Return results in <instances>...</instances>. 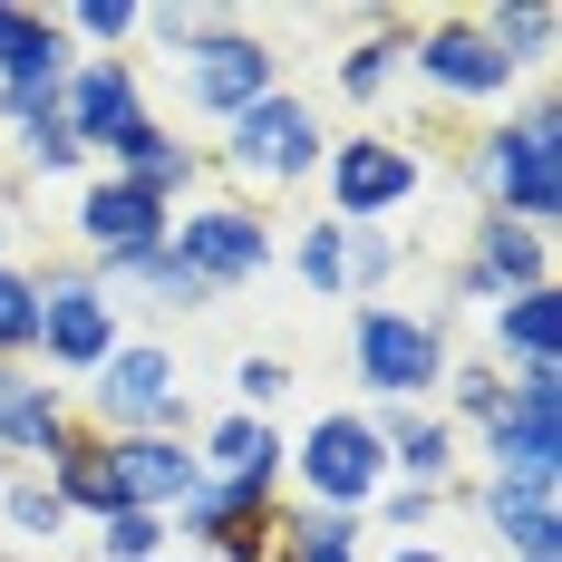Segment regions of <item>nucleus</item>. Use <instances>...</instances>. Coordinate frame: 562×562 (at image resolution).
<instances>
[{
  "label": "nucleus",
  "mask_w": 562,
  "mask_h": 562,
  "mask_svg": "<svg viewBox=\"0 0 562 562\" xmlns=\"http://www.w3.org/2000/svg\"><path fill=\"white\" fill-rule=\"evenodd\" d=\"M495 456L514 465V485L553 475V369H524V397L495 407Z\"/></svg>",
  "instance_id": "nucleus-1"
},
{
  "label": "nucleus",
  "mask_w": 562,
  "mask_h": 562,
  "mask_svg": "<svg viewBox=\"0 0 562 562\" xmlns=\"http://www.w3.org/2000/svg\"><path fill=\"white\" fill-rule=\"evenodd\" d=\"M359 369L379 389H427L437 379V339L417 330V321H397V311H369L359 321Z\"/></svg>",
  "instance_id": "nucleus-2"
},
{
  "label": "nucleus",
  "mask_w": 562,
  "mask_h": 562,
  "mask_svg": "<svg viewBox=\"0 0 562 562\" xmlns=\"http://www.w3.org/2000/svg\"><path fill=\"white\" fill-rule=\"evenodd\" d=\"M311 485L339 495V505H349V495H369V485H379V447H369V427L330 417V427L311 437Z\"/></svg>",
  "instance_id": "nucleus-3"
},
{
  "label": "nucleus",
  "mask_w": 562,
  "mask_h": 562,
  "mask_svg": "<svg viewBox=\"0 0 562 562\" xmlns=\"http://www.w3.org/2000/svg\"><path fill=\"white\" fill-rule=\"evenodd\" d=\"M184 272H262V224H243V214H204V224H184Z\"/></svg>",
  "instance_id": "nucleus-4"
},
{
  "label": "nucleus",
  "mask_w": 562,
  "mask_h": 562,
  "mask_svg": "<svg viewBox=\"0 0 562 562\" xmlns=\"http://www.w3.org/2000/svg\"><path fill=\"white\" fill-rule=\"evenodd\" d=\"M407 184H417V166H407L397 146H339V204H349V214H379Z\"/></svg>",
  "instance_id": "nucleus-5"
},
{
  "label": "nucleus",
  "mask_w": 562,
  "mask_h": 562,
  "mask_svg": "<svg viewBox=\"0 0 562 562\" xmlns=\"http://www.w3.org/2000/svg\"><path fill=\"white\" fill-rule=\"evenodd\" d=\"M243 166H262V175H291V166H311V116L301 108H243Z\"/></svg>",
  "instance_id": "nucleus-6"
},
{
  "label": "nucleus",
  "mask_w": 562,
  "mask_h": 562,
  "mask_svg": "<svg viewBox=\"0 0 562 562\" xmlns=\"http://www.w3.org/2000/svg\"><path fill=\"white\" fill-rule=\"evenodd\" d=\"M88 233H98L108 252H146V243H156V194H146V184H98V194H88Z\"/></svg>",
  "instance_id": "nucleus-7"
},
{
  "label": "nucleus",
  "mask_w": 562,
  "mask_h": 562,
  "mask_svg": "<svg viewBox=\"0 0 562 562\" xmlns=\"http://www.w3.org/2000/svg\"><path fill=\"white\" fill-rule=\"evenodd\" d=\"M495 184H505L524 214H553V126H524L505 156H495Z\"/></svg>",
  "instance_id": "nucleus-8"
},
{
  "label": "nucleus",
  "mask_w": 562,
  "mask_h": 562,
  "mask_svg": "<svg viewBox=\"0 0 562 562\" xmlns=\"http://www.w3.org/2000/svg\"><path fill=\"white\" fill-rule=\"evenodd\" d=\"M262 68H272L262 49H243V40H214V49L194 58V88H204L214 108H262Z\"/></svg>",
  "instance_id": "nucleus-9"
},
{
  "label": "nucleus",
  "mask_w": 562,
  "mask_h": 562,
  "mask_svg": "<svg viewBox=\"0 0 562 562\" xmlns=\"http://www.w3.org/2000/svg\"><path fill=\"white\" fill-rule=\"evenodd\" d=\"M108 475H116V495H146V505H166V495H194V465H184L175 447H126Z\"/></svg>",
  "instance_id": "nucleus-10"
},
{
  "label": "nucleus",
  "mask_w": 562,
  "mask_h": 562,
  "mask_svg": "<svg viewBox=\"0 0 562 562\" xmlns=\"http://www.w3.org/2000/svg\"><path fill=\"white\" fill-rule=\"evenodd\" d=\"M166 379H175V369L156 359V349H126V359L108 369V407H116V417H156V407L175 397Z\"/></svg>",
  "instance_id": "nucleus-11"
},
{
  "label": "nucleus",
  "mask_w": 562,
  "mask_h": 562,
  "mask_svg": "<svg viewBox=\"0 0 562 562\" xmlns=\"http://www.w3.org/2000/svg\"><path fill=\"white\" fill-rule=\"evenodd\" d=\"M40 330H49L58 359H98V349H108V311H98V291H58V311Z\"/></svg>",
  "instance_id": "nucleus-12"
},
{
  "label": "nucleus",
  "mask_w": 562,
  "mask_h": 562,
  "mask_svg": "<svg viewBox=\"0 0 562 562\" xmlns=\"http://www.w3.org/2000/svg\"><path fill=\"white\" fill-rule=\"evenodd\" d=\"M427 68H437L447 88H505V49H485L475 30H447V40L427 49Z\"/></svg>",
  "instance_id": "nucleus-13"
},
{
  "label": "nucleus",
  "mask_w": 562,
  "mask_h": 562,
  "mask_svg": "<svg viewBox=\"0 0 562 562\" xmlns=\"http://www.w3.org/2000/svg\"><path fill=\"white\" fill-rule=\"evenodd\" d=\"M495 524H505V533H514L533 562L553 553V514H543V485H514V475H505V485H495Z\"/></svg>",
  "instance_id": "nucleus-14"
},
{
  "label": "nucleus",
  "mask_w": 562,
  "mask_h": 562,
  "mask_svg": "<svg viewBox=\"0 0 562 562\" xmlns=\"http://www.w3.org/2000/svg\"><path fill=\"white\" fill-rule=\"evenodd\" d=\"M49 78H58V40H49V30H20V40H10V98L30 108Z\"/></svg>",
  "instance_id": "nucleus-15"
},
{
  "label": "nucleus",
  "mask_w": 562,
  "mask_h": 562,
  "mask_svg": "<svg viewBox=\"0 0 562 562\" xmlns=\"http://www.w3.org/2000/svg\"><path fill=\"white\" fill-rule=\"evenodd\" d=\"M78 116H88V126H116V136H126V126H136V88H126V78H88V88H78Z\"/></svg>",
  "instance_id": "nucleus-16"
},
{
  "label": "nucleus",
  "mask_w": 562,
  "mask_h": 562,
  "mask_svg": "<svg viewBox=\"0 0 562 562\" xmlns=\"http://www.w3.org/2000/svg\"><path fill=\"white\" fill-rule=\"evenodd\" d=\"M505 339L543 369V359H553V301H543V291H533V301H514V311H505Z\"/></svg>",
  "instance_id": "nucleus-17"
},
{
  "label": "nucleus",
  "mask_w": 562,
  "mask_h": 562,
  "mask_svg": "<svg viewBox=\"0 0 562 562\" xmlns=\"http://www.w3.org/2000/svg\"><path fill=\"white\" fill-rule=\"evenodd\" d=\"M214 456H224V475H233V485L272 475V437H262V427H224V437H214Z\"/></svg>",
  "instance_id": "nucleus-18"
},
{
  "label": "nucleus",
  "mask_w": 562,
  "mask_h": 562,
  "mask_svg": "<svg viewBox=\"0 0 562 562\" xmlns=\"http://www.w3.org/2000/svg\"><path fill=\"white\" fill-rule=\"evenodd\" d=\"M0 437H40V447H49V437H58L49 397H30V389H10V379H0Z\"/></svg>",
  "instance_id": "nucleus-19"
},
{
  "label": "nucleus",
  "mask_w": 562,
  "mask_h": 562,
  "mask_svg": "<svg viewBox=\"0 0 562 562\" xmlns=\"http://www.w3.org/2000/svg\"><path fill=\"white\" fill-rule=\"evenodd\" d=\"M30 330H40V301H30L20 281H0V349H10V339H30Z\"/></svg>",
  "instance_id": "nucleus-20"
},
{
  "label": "nucleus",
  "mask_w": 562,
  "mask_h": 562,
  "mask_svg": "<svg viewBox=\"0 0 562 562\" xmlns=\"http://www.w3.org/2000/svg\"><path fill=\"white\" fill-rule=\"evenodd\" d=\"M68 495H78V505H116V475L98 456H78V465H68Z\"/></svg>",
  "instance_id": "nucleus-21"
},
{
  "label": "nucleus",
  "mask_w": 562,
  "mask_h": 562,
  "mask_svg": "<svg viewBox=\"0 0 562 562\" xmlns=\"http://www.w3.org/2000/svg\"><path fill=\"white\" fill-rule=\"evenodd\" d=\"M108 543H116L126 562H146V553H156V514H116V524H108Z\"/></svg>",
  "instance_id": "nucleus-22"
},
{
  "label": "nucleus",
  "mask_w": 562,
  "mask_h": 562,
  "mask_svg": "<svg viewBox=\"0 0 562 562\" xmlns=\"http://www.w3.org/2000/svg\"><path fill=\"white\" fill-rule=\"evenodd\" d=\"M485 262H495V272H533V243H524V233H485Z\"/></svg>",
  "instance_id": "nucleus-23"
},
{
  "label": "nucleus",
  "mask_w": 562,
  "mask_h": 562,
  "mask_svg": "<svg viewBox=\"0 0 562 562\" xmlns=\"http://www.w3.org/2000/svg\"><path fill=\"white\" fill-rule=\"evenodd\" d=\"M10 514H20V533H49V524H58V495H30V485H20Z\"/></svg>",
  "instance_id": "nucleus-24"
},
{
  "label": "nucleus",
  "mask_w": 562,
  "mask_h": 562,
  "mask_svg": "<svg viewBox=\"0 0 562 562\" xmlns=\"http://www.w3.org/2000/svg\"><path fill=\"white\" fill-rule=\"evenodd\" d=\"M407 465L437 475V465H447V437H437V427H407Z\"/></svg>",
  "instance_id": "nucleus-25"
},
{
  "label": "nucleus",
  "mask_w": 562,
  "mask_h": 562,
  "mask_svg": "<svg viewBox=\"0 0 562 562\" xmlns=\"http://www.w3.org/2000/svg\"><path fill=\"white\" fill-rule=\"evenodd\" d=\"M10 40H20V20H10V10H0V58H10Z\"/></svg>",
  "instance_id": "nucleus-26"
},
{
  "label": "nucleus",
  "mask_w": 562,
  "mask_h": 562,
  "mask_svg": "<svg viewBox=\"0 0 562 562\" xmlns=\"http://www.w3.org/2000/svg\"><path fill=\"white\" fill-rule=\"evenodd\" d=\"M407 562H427V553H407Z\"/></svg>",
  "instance_id": "nucleus-27"
}]
</instances>
